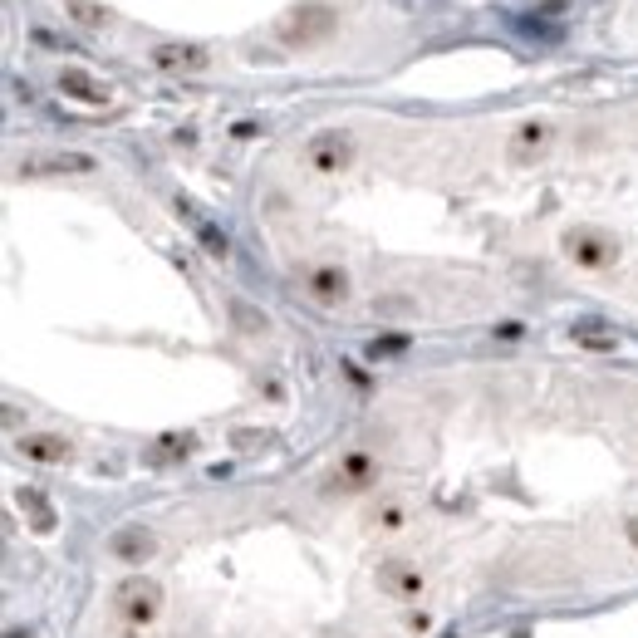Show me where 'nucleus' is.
Segmentation results:
<instances>
[{"label":"nucleus","instance_id":"5","mask_svg":"<svg viewBox=\"0 0 638 638\" xmlns=\"http://www.w3.org/2000/svg\"><path fill=\"white\" fill-rule=\"evenodd\" d=\"M344 270H334V266H319V270H309V295L319 299V305H339L344 299Z\"/></svg>","mask_w":638,"mask_h":638},{"label":"nucleus","instance_id":"6","mask_svg":"<svg viewBox=\"0 0 638 638\" xmlns=\"http://www.w3.org/2000/svg\"><path fill=\"white\" fill-rule=\"evenodd\" d=\"M152 64H162V69H207V54H201L197 44H162V50L152 54Z\"/></svg>","mask_w":638,"mask_h":638},{"label":"nucleus","instance_id":"7","mask_svg":"<svg viewBox=\"0 0 638 638\" xmlns=\"http://www.w3.org/2000/svg\"><path fill=\"white\" fill-rule=\"evenodd\" d=\"M64 15H74L79 25H89V30L108 25V10H103V5H93V0H64Z\"/></svg>","mask_w":638,"mask_h":638},{"label":"nucleus","instance_id":"3","mask_svg":"<svg viewBox=\"0 0 638 638\" xmlns=\"http://www.w3.org/2000/svg\"><path fill=\"white\" fill-rule=\"evenodd\" d=\"M309 162H315V172H339L348 162V142L339 133H319L309 142Z\"/></svg>","mask_w":638,"mask_h":638},{"label":"nucleus","instance_id":"1","mask_svg":"<svg viewBox=\"0 0 638 638\" xmlns=\"http://www.w3.org/2000/svg\"><path fill=\"white\" fill-rule=\"evenodd\" d=\"M564 256H570L574 266H584V270H604V266H613L619 246H613V236L594 231V226H580V231L564 236Z\"/></svg>","mask_w":638,"mask_h":638},{"label":"nucleus","instance_id":"2","mask_svg":"<svg viewBox=\"0 0 638 638\" xmlns=\"http://www.w3.org/2000/svg\"><path fill=\"white\" fill-rule=\"evenodd\" d=\"M275 30H280V40H290V44H309V40H319V34L334 30V10H329V5L290 10V15H285Z\"/></svg>","mask_w":638,"mask_h":638},{"label":"nucleus","instance_id":"4","mask_svg":"<svg viewBox=\"0 0 638 638\" xmlns=\"http://www.w3.org/2000/svg\"><path fill=\"white\" fill-rule=\"evenodd\" d=\"M59 89L74 93L79 103H108V83H99L89 69H64V74H59Z\"/></svg>","mask_w":638,"mask_h":638}]
</instances>
